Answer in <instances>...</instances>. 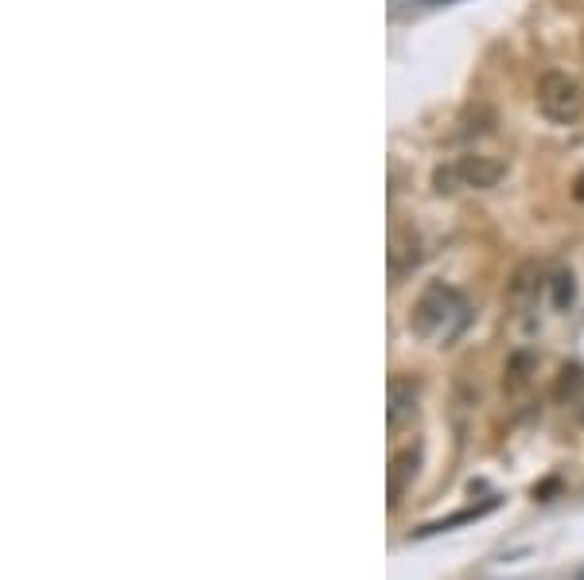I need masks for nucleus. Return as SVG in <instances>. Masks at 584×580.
I'll use <instances>...</instances> for the list:
<instances>
[{
  "instance_id": "f257e3e1",
  "label": "nucleus",
  "mask_w": 584,
  "mask_h": 580,
  "mask_svg": "<svg viewBox=\"0 0 584 580\" xmlns=\"http://www.w3.org/2000/svg\"><path fill=\"white\" fill-rule=\"evenodd\" d=\"M534 102L542 109V117L553 125H577L584 113V90L573 74L546 71L534 86Z\"/></svg>"
},
{
  "instance_id": "f03ea898",
  "label": "nucleus",
  "mask_w": 584,
  "mask_h": 580,
  "mask_svg": "<svg viewBox=\"0 0 584 580\" xmlns=\"http://www.w3.org/2000/svg\"><path fill=\"white\" fill-rule=\"evenodd\" d=\"M452 312H460V296L448 289V285H429V289L421 292V300L413 304L409 324H413L417 335H437Z\"/></svg>"
},
{
  "instance_id": "7ed1b4c3",
  "label": "nucleus",
  "mask_w": 584,
  "mask_h": 580,
  "mask_svg": "<svg viewBox=\"0 0 584 580\" xmlns=\"http://www.w3.org/2000/svg\"><path fill=\"white\" fill-rule=\"evenodd\" d=\"M456 172H460V187H475V191H487V187H495V183L507 176V168L495 160V156H460L456 160Z\"/></svg>"
},
{
  "instance_id": "20e7f679",
  "label": "nucleus",
  "mask_w": 584,
  "mask_h": 580,
  "mask_svg": "<svg viewBox=\"0 0 584 580\" xmlns=\"http://www.w3.org/2000/svg\"><path fill=\"white\" fill-rule=\"evenodd\" d=\"M417 261H421V242H417V234H413V230H394V238H390V273H394V281H402Z\"/></svg>"
},
{
  "instance_id": "39448f33",
  "label": "nucleus",
  "mask_w": 584,
  "mask_h": 580,
  "mask_svg": "<svg viewBox=\"0 0 584 580\" xmlns=\"http://www.w3.org/2000/svg\"><path fill=\"white\" fill-rule=\"evenodd\" d=\"M417 452L413 448H402L394 460H390V507H398L405 495V487L413 483V475H417Z\"/></svg>"
},
{
  "instance_id": "423d86ee",
  "label": "nucleus",
  "mask_w": 584,
  "mask_h": 580,
  "mask_svg": "<svg viewBox=\"0 0 584 580\" xmlns=\"http://www.w3.org/2000/svg\"><path fill=\"white\" fill-rule=\"evenodd\" d=\"M534 370H538V359L530 351H514L511 359H507V366H503V390L507 394H522L530 386Z\"/></svg>"
},
{
  "instance_id": "0eeeda50",
  "label": "nucleus",
  "mask_w": 584,
  "mask_h": 580,
  "mask_svg": "<svg viewBox=\"0 0 584 580\" xmlns=\"http://www.w3.org/2000/svg\"><path fill=\"white\" fill-rule=\"evenodd\" d=\"M413 401H417V382L409 378H390V429H402V421L413 413Z\"/></svg>"
},
{
  "instance_id": "6e6552de",
  "label": "nucleus",
  "mask_w": 584,
  "mask_h": 580,
  "mask_svg": "<svg viewBox=\"0 0 584 580\" xmlns=\"http://www.w3.org/2000/svg\"><path fill=\"white\" fill-rule=\"evenodd\" d=\"M581 394H584V370L577 363H565L561 374H557V382H553V398L561 401V405H573V401H581Z\"/></svg>"
},
{
  "instance_id": "1a4fd4ad",
  "label": "nucleus",
  "mask_w": 584,
  "mask_h": 580,
  "mask_svg": "<svg viewBox=\"0 0 584 580\" xmlns=\"http://www.w3.org/2000/svg\"><path fill=\"white\" fill-rule=\"evenodd\" d=\"M534 289H538V265H518L511 277V285H507V300H511L514 308H522L530 296H534Z\"/></svg>"
},
{
  "instance_id": "9d476101",
  "label": "nucleus",
  "mask_w": 584,
  "mask_h": 580,
  "mask_svg": "<svg viewBox=\"0 0 584 580\" xmlns=\"http://www.w3.org/2000/svg\"><path fill=\"white\" fill-rule=\"evenodd\" d=\"M495 125H499V117H495V109L491 106H475L460 117V133H464V137H491Z\"/></svg>"
},
{
  "instance_id": "9b49d317",
  "label": "nucleus",
  "mask_w": 584,
  "mask_h": 580,
  "mask_svg": "<svg viewBox=\"0 0 584 580\" xmlns=\"http://www.w3.org/2000/svg\"><path fill=\"white\" fill-rule=\"evenodd\" d=\"M577 300V281H573V273H557L553 277V304L557 308H569Z\"/></svg>"
},
{
  "instance_id": "f8f14e48",
  "label": "nucleus",
  "mask_w": 584,
  "mask_h": 580,
  "mask_svg": "<svg viewBox=\"0 0 584 580\" xmlns=\"http://www.w3.org/2000/svg\"><path fill=\"white\" fill-rule=\"evenodd\" d=\"M456 183H460V172H456V164H448V168H437V172H433V187H437L440 195L456 191Z\"/></svg>"
},
{
  "instance_id": "ddd939ff",
  "label": "nucleus",
  "mask_w": 584,
  "mask_h": 580,
  "mask_svg": "<svg viewBox=\"0 0 584 580\" xmlns=\"http://www.w3.org/2000/svg\"><path fill=\"white\" fill-rule=\"evenodd\" d=\"M573 195H577V199H581V203H584V176H581V180H577V191H573Z\"/></svg>"
}]
</instances>
